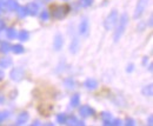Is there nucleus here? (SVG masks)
I'll return each instance as SVG.
<instances>
[{"mask_svg":"<svg viewBox=\"0 0 153 126\" xmlns=\"http://www.w3.org/2000/svg\"><path fill=\"white\" fill-rule=\"evenodd\" d=\"M127 18H126V15L124 14L123 17H121V19L119 20V27H118V30H117V32H115V34H114V39L115 40H118L119 39V37H120L121 35V33L124 32V30H125V26H126V23H127Z\"/></svg>","mask_w":153,"mask_h":126,"instance_id":"f257e3e1","label":"nucleus"},{"mask_svg":"<svg viewBox=\"0 0 153 126\" xmlns=\"http://www.w3.org/2000/svg\"><path fill=\"white\" fill-rule=\"evenodd\" d=\"M115 20H117V12L114 11V12H112V13L108 15L107 20H106V23H105V27H106V28H111V27L113 26V24L115 23Z\"/></svg>","mask_w":153,"mask_h":126,"instance_id":"f03ea898","label":"nucleus"},{"mask_svg":"<svg viewBox=\"0 0 153 126\" xmlns=\"http://www.w3.org/2000/svg\"><path fill=\"white\" fill-rule=\"evenodd\" d=\"M145 5H146V3L144 1V0H140L139 4H138V7H137V12H135V14H134L135 18L139 17V15L143 13V11H144V8H145Z\"/></svg>","mask_w":153,"mask_h":126,"instance_id":"7ed1b4c3","label":"nucleus"},{"mask_svg":"<svg viewBox=\"0 0 153 126\" xmlns=\"http://www.w3.org/2000/svg\"><path fill=\"white\" fill-rule=\"evenodd\" d=\"M80 113H82V116H89V114L93 113V110H92V109H90L89 106H84L82 109L80 110Z\"/></svg>","mask_w":153,"mask_h":126,"instance_id":"20e7f679","label":"nucleus"},{"mask_svg":"<svg viewBox=\"0 0 153 126\" xmlns=\"http://www.w3.org/2000/svg\"><path fill=\"white\" fill-rule=\"evenodd\" d=\"M37 5H34V4H30L28 6H27V8H26V11H30V13H36L37 12Z\"/></svg>","mask_w":153,"mask_h":126,"instance_id":"39448f33","label":"nucleus"},{"mask_svg":"<svg viewBox=\"0 0 153 126\" xmlns=\"http://www.w3.org/2000/svg\"><path fill=\"white\" fill-rule=\"evenodd\" d=\"M61 44H62V40H61V38H60V35H58L57 39H56V43H54L56 48H57V50H59V48L61 47Z\"/></svg>","mask_w":153,"mask_h":126,"instance_id":"423d86ee","label":"nucleus"},{"mask_svg":"<svg viewBox=\"0 0 153 126\" xmlns=\"http://www.w3.org/2000/svg\"><path fill=\"white\" fill-rule=\"evenodd\" d=\"M86 85H87L89 88H94L97 86V81L95 80H87L86 81Z\"/></svg>","mask_w":153,"mask_h":126,"instance_id":"0eeeda50","label":"nucleus"},{"mask_svg":"<svg viewBox=\"0 0 153 126\" xmlns=\"http://www.w3.org/2000/svg\"><path fill=\"white\" fill-rule=\"evenodd\" d=\"M26 120H27V113H23L18 119V124H21L23 121H26Z\"/></svg>","mask_w":153,"mask_h":126,"instance_id":"6e6552de","label":"nucleus"},{"mask_svg":"<svg viewBox=\"0 0 153 126\" xmlns=\"http://www.w3.org/2000/svg\"><path fill=\"white\" fill-rule=\"evenodd\" d=\"M13 51H14L15 53H21L24 50H23V46H20V45H16V46H14V47H13Z\"/></svg>","mask_w":153,"mask_h":126,"instance_id":"1a4fd4ad","label":"nucleus"},{"mask_svg":"<svg viewBox=\"0 0 153 126\" xmlns=\"http://www.w3.org/2000/svg\"><path fill=\"white\" fill-rule=\"evenodd\" d=\"M86 30H87V21H84L82 25H80V31L82 33H85V32H86Z\"/></svg>","mask_w":153,"mask_h":126,"instance_id":"9d476101","label":"nucleus"},{"mask_svg":"<svg viewBox=\"0 0 153 126\" xmlns=\"http://www.w3.org/2000/svg\"><path fill=\"white\" fill-rule=\"evenodd\" d=\"M27 37H28V34H27L26 32H21V33L19 34V38H20L21 40H26V39H27Z\"/></svg>","mask_w":153,"mask_h":126,"instance_id":"9b49d317","label":"nucleus"},{"mask_svg":"<svg viewBox=\"0 0 153 126\" xmlns=\"http://www.w3.org/2000/svg\"><path fill=\"white\" fill-rule=\"evenodd\" d=\"M91 3H92V0H82L81 6H89V5H91Z\"/></svg>","mask_w":153,"mask_h":126,"instance_id":"f8f14e48","label":"nucleus"},{"mask_svg":"<svg viewBox=\"0 0 153 126\" xmlns=\"http://www.w3.org/2000/svg\"><path fill=\"white\" fill-rule=\"evenodd\" d=\"M78 101H79V97H78V96H74V98L72 99L71 103H72L73 106H75V105H78Z\"/></svg>","mask_w":153,"mask_h":126,"instance_id":"ddd939ff","label":"nucleus"},{"mask_svg":"<svg viewBox=\"0 0 153 126\" xmlns=\"http://www.w3.org/2000/svg\"><path fill=\"white\" fill-rule=\"evenodd\" d=\"M7 47H8V45H7V44H3V46H1V51H3V52L7 51V50H8Z\"/></svg>","mask_w":153,"mask_h":126,"instance_id":"4468645a","label":"nucleus"},{"mask_svg":"<svg viewBox=\"0 0 153 126\" xmlns=\"http://www.w3.org/2000/svg\"><path fill=\"white\" fill-rule=\"evenodd\" d=\"M58 120H59V121H65V120H66V117H65V116H59V117H58Z\"/></svg>","mask_w":153,"mask_h":126,"instance_id":"2eb2a0df","label":"nucleus"},{"mask_svg":"<svg viewBox=\"0 0 153 126\" xmlns=\"http://www.w3.org/2000/svg\"><path fill=\"white\" fill-rule=\"evenodd\" d=\"M3 27H4V23L0 21V30H3Z\"/></svg>","mask_w":153,"mask_h":126,"instance_id":"dca6fc26","label":"nucleus"},{"mask_svg":"<svg viewBox=\"0 0 153 126\" xmlns=\"http://www.w3.org/2000/svg\"><path fill=\"white\" fill-rule=\"evenodd\" d=\"M3 76H4V74H3V72H0V79L3 78Z\"/></svg>","mask_w":153,"mask_h":126,"instance_id":"f3484780","label":"nucleus"},{"mask_svg":"<svg viewBox=\"0 0 153 126\" xmlns=\"http://www.w3.org/2000/svg\"><path fill=\"white\" fill-rule=\"evenodd\" d=\"M3 118H4L3 116H0V121H1V120H3Z\"/></svg>","mask_w":153,"mask_h":126,"instance_id":"a211bd4d","label":"nucleus"}]
</instances>
